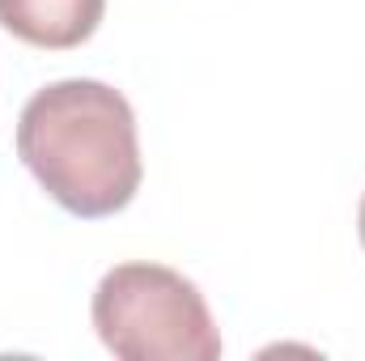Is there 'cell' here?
<instances>
[{
    "mask_svg": "<svg viewBox=\"0 0 365 361\" xmlns=\"http://www.w3.org/2000/svg\"><path fill=\"white\" fill-rule=\"evenodd\" d=\"M93 332L123 361H217L221 332L204 293L166 264H119L93 289Z\"/></svg>",
    "mask_w": 365,
    "mask_h": 361,
    "instance_id": "cell-2",
    "label": "cell"
},
{
    "mask_svg": "<svg viewBox=\"0 0 365 361\" xmlns=\"http://www.w3.org/2000/svg\"><path fill=\"white\" fill-rule=\"evenodd\" d=\"M106 13V0H0V26L47 51H68L81 47L98 30Z\"/></svg>",
    "mask_w": 365,
    "mask_h": 361,
    "instance_id": "cell-3",
    "label": "cell"
},
{
    "mask_svg": "<svg viewBox=\"0 0 365 361\" xmlns=\"http://www.w3.org/2000/svg\"><path fill=\"white\" fill-rule=\"evenodd\" d=\"M357 234H361V247H365V195H361V208H357Z\"/></svg>",
    "mask_w": 365,
    "mask_h": 361,
    "instance_id": "cell-4",
    "label": "cell"
},
{
    "mask_svg": "<svg viewBox=\"0 0 365 361\" xmlns=\"http://www.w3.org/2000/svg\"><path fill=\"white\" fill-rule=\"evenodd\" d=\"M17 158L60 208L86 221L123 213L145 179L132 102L86 77L56 81L21 106Z\"/></svg>",
    "mask_w": 365,
    "mask_h": 361,
    "instance_id": "cell-1",
    "label": "cell"
}]
</instances>
